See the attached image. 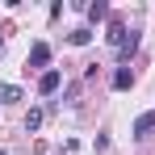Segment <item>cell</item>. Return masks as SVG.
Returning a JSON list of instances; mask_svg holds the SVG:
<instances>
[{"instance_id":"6","label":"cell","mask_w":155,"mask_h":155,"mask_svg":"<svg viewBox=\"0 0 155 155\" xmlns=\"http://www.w3.org/2000/svg\"><path fill=\"white\" fill-rule=\"evenodd\" d=\"M134 51H138V34L130 29V38H126V42H122V46H117V59L126 63V59H130V54H134Z\"/></svg>"},{"instance_id":"11","label":"cell","mask_w":155,"mask_h":155,"mask_svg":"<svg viewBox=\"0 0 155 155\" xmlns=\"http://www.w3.org/2000/svg\"><path fill=\"white\" fill-rule=\"evenodd\" d=\"M0 46H4V42H0Z\"/></svg>"},{"instance_id":"12","label":"cell","mask_w":155,"mask_h":155,"mask_svg":"<svg viewBox=\"0 0 155 155\" xmlns=\"http://www.w3.org/2000/svg\"><path fill=\"white\" fill-rule=\"evenodd\" d=\"M0 155H4V151H0Z\"/></svg>"},{"instance_id":"5","label":"cell","mask_w":155,"mask_h":155,"mask_svg":"<svg viewBox=\"0 0 155 155\" xmlns=\"http://www.w3.org/2000/svg\"><path fill=\"white\" fill-rule=\"evenodd\" d=\"M130 84H134V71H130V67H117V71H113V88H117V92H126Z\"/></svg>"},{"instance_id":"7","label":"cell","mask_w":155,"mask_h":155,"mask_svg":"<svg viewBox=\"0 0 155 155\" xmlns=\"http://www.w3.org/2000/svg\"><path fill=\"white\" fill-rule=\"evenodd\" d=\"M8 101H21V88L17 84H0V105H8Z\"/></svg>"},{"instance_id":"8","label":"cell","mask_w":155,"mask_h":155,"mask_svg":"<svg viewBox=\"0 0 155 155\" xmlns=\"http://www.w3.org/2000/svg\"><path fill=\"white\" fill-rule=\"evenodd\" d=\"M105 17H109V4H101V0L88 4V21H105Z\"/></svg>"},{"instance_id":"10","label":"cell","mask_w":155,"mask_h":155,"mask_svg":"<svg viewBox=\"0 0 155 155\" xmlns=\"http://www.w3.org/2000/svg\"><path fill=\"white\" fill-rule=\"evenodd\" d=\"M92 42V29H71V46H88Z\"/></svg>"},{"instance_id":"1","label":"cell","mask_w":155,"mask_h":155,"mask_svg":"<svg viewBox=\"0 0 155 155\" xmlns=\"http://www.w3.org/2000/svg\"><path fill=\"white\" fill-rule=\"evenodd\" d=\"M51 63V46L46 42H34L29 46V59H25V71H38V67H46Z\"/></svg>"},{"instance_id":"2","label":"cell","mask_w":155,"mask_h":155,"mask_svg":"<svg viewBox=\"0 0 155 155\" xmlns=\"http://www.w3.org/2000/svg\"><path fill=\"white\" fill-rule=\"evenodd\" d=\"M59 84H63V76H59V71H42L38 92H42V97H51V92H59Z\"/></svg>"},{"instance_id":"4","label":"cell","mask_w":155,"mask_h":155,"mask_svg":"<svg viewBox=\"0 0 155 155\" xmlns=\"http://www.w3.org/2000/svg\"><path fill=\"white\" fill-rule=\"evenodd\" d=\"M151 130H155V109H151V113H143V117L134 122V138H147Z\"/></svg>"},{"instance_id":"3","label":"cell","mask_w":155,"mask_h":155,"mask_svg":"<svg viewBox=\"0 0 155 155\" xmlns=\"http://www.w3.org/2000/svg\"><path fill=\"white\" fill-rule=\"evenodd\" d=\"M105 38H109V46H113V51H117V46H122V42H126V38H130V29L122 25V21H113V25H109V34H105Z\"/></svg>"},{"instance_id":"9","label":"cell","mask_w":155,"mask_h":155,"mask_svg":"<svg viewBox=\"0 0 155 155\" xmlns=\"http://www.w3.org/2000/svg\"><path fill=\"white\" fill-rule=\"evenodd\" d=\"M42 117H46L42 109H29V113H25V130H29V134H34V130L42 126Z\"/></svg>"}]
</instances>
